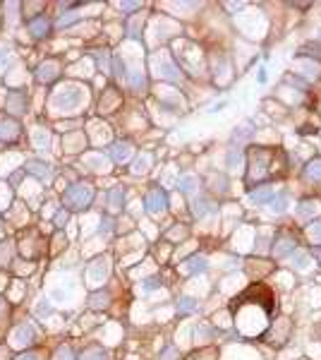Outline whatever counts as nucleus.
Segmentation results:
<instances>
[{
  "instance_id": "obj_5",
  "label": "nucleus",
  "mask_w": 321,
  "mask_h": 360,
  "mask_svg": "<svg viewBox=\"0 0 321 360\" xmlns=\"http://www.w3.org/2000/svg\"><path fill=\"white\" fill-rule=\"evenodd\" d=\"M27 173H34L39 180H51L53 178V168L48 164H44V161H36V159H32V161H27Z\"/></svg>"
},
{
  "instance_id": "obj_18",
  "label": "nucleus",
  "mask_w": 321,
  "mask_h": 360,
  "mask_svg": "<svg viewBox=\"0 0 321 360\" xmlns=\"http://www.w3.org/2000/svg\"><path fill=\"white\" fill-rule=\"evenodd\" d=\"M17 132H20V125H17V123H12V120H8V123L0 120V137H3V140H12Z\"/></svg>"
},
{
  "instance_id": "obj_28",
  "label": "nucleus",
  "mask_w": 321,
  "mask_h": 360,
  "mask_svg": "<svg viewBox=\"0 0 321 360\" xmlns=\"http://www.w3.org/2000/svg\"><path fill=\"white\" fill-rule=\"evenodd\" d=\"M113 70H115V77H127V72H125V63H122L120 58H113Z\"/></svg>"
},
{
  "instance_id": "obj_4",
  "label": "nucleus",
  "mask_w": 321,
  "mask_h": 360,
  "mask_svg": "<svg viewBox=\"0 0 321 360\" xmlns=\"http://www.w3.org/2000/svg\"><path fill=\"white\" fill-rule=\"evenodd\" d=\"M297 252V243L290 235H278L276 243H273V255L276 257H288V255H295Z\"/></svg>"
},
{
  "instance_id": "obj_32",
  "label": "nucleus",
  "mask_w": 321,
  "mask_h": 360,
  "mask_svg": "<svg viewBox=\"0 0 321 360\" xmlns=\"http://www.w3.org/2000/svg\"><path fill=\"white\" fill-rule=\"evenodd\" d=\"M158 286H161V281H158L156 276H149V279H146L144 284H142V288H144V291H156Z\"/></svg>"
},
{
  "instance_id": "obj_27",
  "label": "nucleus",
  "mask_w": 321,
  "mask_h": 360,
  "mask_svg": "<svg viewBox=\"0 0 321 360\" xmlns=\"http://www.w3.org/2000/svg\"><path fill=\"white\" fill-rule=\"evenodd\" d=\"M240 161H242V154H240V149H230V154H228V166H230V168H235V166H240Z\"/></svg>"
},
{
  "instance_id": "obj_9",
  "label": "nucleus",
  "mask_w": 321,
  "mask_h": 360,
  "mask_svg": "<svg viewBox=\"0 0 321 360\" xmlns=\"http://www.w3.org/2000/svg\"><path fill=\"white\" fill-rule=\"evenodd\" d=\"M156 70H158V75L163 77V79H170V82H175L180 79V72H177V67L170 63V60H156Z\"/></svg>"
},
{
  "instance_id": "obj_39",
  "label": "nucleus",
  "mask_w": 321,
  "mask_h": 360,
  "mask_svg": "<svg viewBox=\"0 0 321 360\" xmlns=\"http://www.w3.org/2000/svg\"><path fill=\"white\" fill-rule=\"evenodd\" d=\"M120 8H122L125 12H130V10H137L139 5H137V3H120Z\"/></svg>"
},
{
  "instance_id": "obj_29",
  "label": "nucleus",
  "mask_w": 321,
  "mask_h": 360,
  "mask_svg": "<svg viewBox=\"0 0 321 360\" xmlns=\"http://www.w3.org/2000/svg\"><path fill=\"white\" fill-rule=\"evenodd\" d=\"M249 137H252V130H249V128H240V130L233 135L235 142H244V140H249Z\"/></svg>"
},
{
  "instance_id": "obj_15",
  "label": "nucleus",
  "mask_w": 321,
  "mask_h": 360,
  "mask_svg": "<svg viewBox=\"0 0 321 360\" xmlns=\"http://www.w3.org/2000/svg\"><path fill=\"white\" fill-rule=\"evenodd\" d=\"M304 178L311 183H321V159H311L309 164L304 166Z\"/></svg>"
},
{
  "instance_id": "obj_34",
  "label": "nucleus",
  "mask_w": 321,
  "mask_h": 360,
  "mask_svg": "<svg viewBox=\"0 0 321 360\" xmlns=\"http://www.w3.org/2000/svg\"><path fill=\"white\" fill-rule=\"evenodd\" d=\"M158 360H177V350L173 348V346H168V348L161 353V358Z\"/></svg>"
},
{
  "instance_id": "obj_40",
  "label": "nucleus",
  "mask_w": 321,
  "mask_h": 360,
  "mask_svg": "<svg viewBox=\"0 0 321 360\" xmlns=\"http://www.w3.org/2000/svg\"><path fill=\"white\" fill-rule=\"evenodd\" d=\"M20 360H39V355L36 353H24V355H20Z\"/></svg>"
},
{
  "instance_id": "obj_26",
  "label": "nucleus",
  "mask_w": 321,
  "mask_h": 360,
  "mask_svg": "<svg viewBox=\"0 0 321 360\" xmlns=\"http://www.w3.org/2000/svg\"><path fill=\"white\" fill-rule=\"evenodd\" d=\"M82 360H108V353H106V350H101V348H91V350H87V353L82 355Z\"/></svg>"
},
{
  "instance_id": "obj_13",
  "label": "nucleus",
  "mask_w": 321,
  "mask_h": 360,
  "mask_svg": "<svg viewBox=\"0 0 321 360\" xmlns=\"http://www.w3.org/2000/svg\"><path fill=\"white\" fill-rule=\"evenodd\" d=\"M48 29H51V22H48L46 17H36V20H32V22H29V32H32L36 39L46 36V34H48Z\"/></svg>"
},
{
  "instance_id": "obj_12",
  "label": "nucleus",
  "mask_w": 321,
  "mask_h": 360,
  "mask_svg": "<svg viewBox=\"0 0 321 360\" xmlns=\"http://www.w3.org/2000/svg\"><path fill=\"white\" fill-rule=\"evenodd\" d=\"M209 214H216V207H213V202H209L206 197H199V199L194 202V216H197V218H204V216H209Z\"/></svg>"
},
{
  "instance_id": "obj_30",
  "label": "nucleus",
  "mask_w": 321,
  "mask_h": 360,
  "mask_svg": "<svg viewBox=\"0 0 321 360\" xmlns=\"http://www.w3.org/2000/svg\"><path fill=\"white\" fill-rule=\"evenodd\" d=\"M56 360H75V355H72V350L67 348V346H60L56 353Z\"/></svg>"
},
{
  "instance_id": "obj_19",
  "label": "nucleus",
  "mask_w": 321,
  "mask_h": 360,
  "mask_svg": "<svg viewBox=\"0 0 321 360\" xmlns=\"http://www.w3.org/2000/svg\"><path fill=\"white\" fill-rule=\"evenodd\" d=\"M32 338H34V331H32V327H27V324H22V327L15 331V341H17V343H32Z\"/></svg>"
},
{
  "instance_id": "obj_42",
  "label": "nucleus",
  "mask_w": 321,
  "mask_h": 360,
  "mask_svg": "<svg viewBox=\"0 0 321 360\" xmlns=\"http://www.w3.org/2000/svg\"><path fill=\"white\" fill-rule=\"evenodd\" d=\"M3 307H5V305H3V300H0V312H3Z\"/></svg>"
},
{
  "instance_id": "obj_22",
  "label": "nucleus",
  "mask_w": 321,
  "mask_h": 360,
  "mask_svg": "<svg viewBox=\"0 0 321 360\" xmlns=\"http://www.w3.org/2000/svg\"><path fill=\"white\" fill-rule=\"evenodd\" d=\"M307 235H309L311 243H321V218L311 221L309 226H307Z\"/></svg>"
},
{
  "instance_id": "obj_23",
  "label": "nucleus",
  "mask_w": 321,
  "mask_h": 360,
  "mask_svg": "<svg viewBox=\"0 0 321 360\" xmlns=\"http://www.w3.org/2000/svg\"><path fill=\"white\" fill-rule=\"evenodd\" d=\"M297 214H299L302 218H307V216H311V214H316V202H311V199H304V202H299Z\"/></svg>"
},
{
  "instance_id": "obj_11",
  "label": "nucleus",
  "mask_w": 321,
  "mask_h": 360,
  "mask_svg": "<svg viewBox=\"0 0 321 360\" xmlns=\"http://www.w3.org/2000/svg\"><path fill=\"white\" fill-rule=\"evenodd\" d=\"M36 77H39L41 82H53V79L58 77V63H56V60H48V63H44V65L39 67Z\"/></svg>"
},
{
  "instance_id": "obj_8",
  "label": "nucleus",
  "mask_w": 321,
  "mask_h": 360,
  "mask_svg": "<svg viewBox=\"0 0 321 360\" xmlns=\"http://www.w3.org/2000/svg\"><path fill=\"white\" fill-rule=\"evenodd\" d=\"M209 269V262L204 255H192L189 260H185V272L187 274H204Z\"/></svg>"
},
{
  "instance_id": "obj_6",
  "label": "nucleus",
  "mask_w": 321,
  "mask_h": 360,
  "mask_svg": "<svg viewBox=\"0 0 321 360\" xmlns=\"http://www.w3.org/2000/svg\"><path fill=\"white\" fill-rule=\"evenodd\" d=\"M108 154H111L113 161H118V164H125L130 156H132V144L130 142H115L108 149Z\"/></svg>"
},
{
  "instance_id": "obj_36",
  "label": "nucleus",
  "mask_w": 321,
  "mask_h": 360,
  "mask_svg": "<svg viewBox=\"0 0 321 360\" xmlns=\"http://www.w3.org/2000/svg\"><path fill=\"white\" fill-rule=\"evenodd\" d=\"M111 226H113L111 218H103V221H101V226H99V233H111Z\"/></svg>"
},
{
  "instance_id": "obj_21",
  "label": "nucleus",
  "mask_w": 321,
  "mask_h": 360,
  "mask_svg": "<svg viewBox=\"0 0 321 360\" xmlns=\"http://www.w3.org/2000/svg\"><path fill=\"white\" fill-rule=\"evenodd\" d=\"M194 187H197V178H194V175H185V178H180V183H177V190H180V192H194Z\"/></svg>"
},
{
  "instance_id": "obj_7",
  "label": "nucleus",
  "mask_w": 321,
  "mask_h": 360,
  "mask_svg": "<svg viewBox=\"0 0 321 360\" xmlns=\"http://www.w3.org/2000/svg\"><path fill=\"white\" fill-rule=\"evenodd\" d=\"M63 91H65V89H63ZM79 101H82V91H79V89H67L65 94L56 96V103L63 106V108H75V106H79Z\"/></svg>"
},
{
  "instance_id": "obj_20",
  "label": "nucleus",
  "mask_w": 321,
  "mask_h": 360,
  "mask_svg": "<svg viewBox=\"0 0 321 360\" xmlns=\"http://www.w3.org/2000/svg\"><path fill=\"white\" fill-rule=\"evenodd\" d=\"M149 164H151V154H142L132 164V173H146V171H149Z\"/></svg>"
},
{
  "instance_id": "obj_3",
  "label": "nucleus",
  "mask_w": 321,
  "mask_h": 360,
  "mask_svg": "<svg viewBox=\"0 0 321 360\" xmlns=\"http://www.w3.org/2000/svg\"><path fill=\"white\" fill-rule=\"evenodd\" d=\"M144 207H146V211H149V214H161V211H166L168 195L161 190V187H156V190H151V192L146 195Z\"/></svg>"
},
{
  "instance_id": "obj_31",
  "label": "nucleus",
  "mask_w": 321,
  "mask_h": 360,
  "mask_svg": "<svg viewBox=\"0 0 321 360\" xmlns=\"http://www.w3.org/2000/svg\"><path fill=\"white\" fill-rule=\"evenodd\" d=\"M292 262H295V267H297V269H304V267H307V255L295 252V255H292Z\"/></svg>"
},
{
  "instance_id": "obj_25",
  "label": "nucleus",
  "mask_w": 321,
  "mask_h": 360,
  "mask_svg": "<svg viewBox=\"0 0 321 360\" xmlns=\"http://www.w3.org/2000/svg\"><path fill=\"white\" fill-rule=\"evenodd\" d=\"M108 293H94L91 298H89V303H91V307H106L108 305Z\"/></svg>"
},
{
  "instance_id": "obj_16",
  "label": "nucleus",
  "mask_w": 321,
  "mask_h": 360,
  "mask_svg": "<svg viewBox=\"0 0 321 360\" xmlns=\"http://www.w3.org/2000/svg\"><path fill=\"white\" fill-rule=\"evenodd\" d=\"M197 307H199V303H197L194 298H189V295H182V298L177 300V312H180V315H189V312H197Z\"/></svg>"
},
{
  "instance_id": "obj_14",
  "label": "nucleus",
  "mask_w": 321,
  "mask_h": 360,
  "mask_svg": "<svg viewBox=\"0 0 321 360\" xmlns=\"http://www.w3.org/2000/svg\"><path fill=\"white\" fill-rule=\"evenodd\" d=\"M122 202H125V187H113L111 192H108V207H111V211H120Z\"/></svg>"
},
{
  "instance_id": "obj_24",
  "label": "nucleus",
  "mask_w": 321,
  "mask_h": 360,
  "mask_svg": "<svg viewBox=\"0 0 321 360\" xmlns=\"http://www.w3.org/2000/svg\"><path fill=\"white\" fill-rule=\"evenodd\" d=\"M130 82H132V87L137 89V91H139V89H144V84H146V79H144V75H142V72H139V70H132V72H130Z\"/></svg>"
},
{
  "instance_id": "obj_35",
  "label": "nucleus",
  "mask_w": 321,
  "mask_h": 360,
  "mask_svg": "<svg viewBox=\"0 0 321 360\" xmlns=\"http://www.w3.org/2000/svg\"><path fill=\"white\" fill-rule=\"evenodd\" d=\"M96 60H99V67L108 70V53H106V51H99V53H96Z\"/></svg>"
},
{
  "instance_id": "obj_33",
  "label": "nucleus",
  "mask_w": 321,
  "mask_h": 360,
  "mask_svg": "<svg viewBox=\"0 0 321 360\" xmlns=\"http://www.w3.org/2000/svg\"><path fill=\"white\" fill-rule=\"evenodd\" d=\"M75 20H77V15H75V12H67V15H63V17L58 20V27H67V24H72Z\"/></svg>"
},
{
  "instance_id": "obj_1",
  "label": "nucleus",
  "mask_w": 321,
  "mask_h": 360,
  "mask_svg": "<svg viewBox=\"0 0 321 360\" xmlns=\"http://www.w3.org/2000/svg\"><path fill=\"white\" fill-rule=\"evenodd\" d=\"M271 161H273V152L264 149V147H259L249 154V173H247L249 183H261L268 175H273V168H271L273 164Z\"/></svg>"
},
{
  "instance_id": "obj_41",
  "label": "nucleus",
  "mask_w": 321,
  "mask_h": 360,
  "mask_svg": "<svg viewBox=\"0 0 321 360\" xmlns=\"http://www.w3.org/2000/svg\"><path fill=\"white\" fill-rule=\"evenodd\" d=\"M223 106H225V101H218V103H213V106H211V110H218V108H223Z\"/></svg>"
},
{
  "instance_id": "obj_38",
  "label": "nucleus",
  "mask_w": 321,
  "mask_h": 360,
  "mask_svg": "<svg viewBox=\"0 0 321 360\" xmlns=\"http://www.w3.org/2000/svg\"><path fill=\"white\" fill-rule=\"evenodd\" d=\"M56 223H58V226H65V223H67V211H65V209H63V211H58Z\"/></svg>"
},
{
  "instance_id": "obj_37",
  "label": "nucleus",
  "mask_w": 321,
  "mask_h": 360,
  "mask_svg": "<svg viewBox=\"0 0 321 360\" xmlns=\"http://www.w3.org/2000/svg\"><path fill=\"white\" fill-rule=\"evenodd\" d=\"M10 63V51H0V70Z\"/></svg>"
},
{
  "instance_id": "obj_10",
  "label": "nucleus",
  "mask_w": 321,
  "mask_h": 360,
  "mask_svg": "<svg viewBox=\"0 0 321 360\" xmlns=\"http://www.w3.org/2000/svg\"><path fill=\"white\" fill-rule=\"evenodd\" d=\"M273 195H276L273 187H256V190L249 192V199H252L254 204H268V202L273 199Z\"/></svg>"
},
{
  "instance_id": "obj_2",
  "label": "nucleus",
  "mask_w": 321,
  "mask_h": 360,
  "mask_svg": "<svg viewBox=\"0 0 321 360\" xmlns=\"http://www.w3.org/2000/svg\"><path fill=\"white\" fill-rule=\"evenodd\" d=\"M94 199V187L89 183H77V185L67 187L65 195H63V202H65L67 209H87Z\"/></svg>"
},
{
  "instance_id": "obj_17",
  "label": "nucleus",
  "mask_w": 321,
  "mask_h": 360,
  "mask_svg": "<svg viewBox=\"0 0 321 360\" xmlns=\"http://www.w3.org/2000/svg\"><path fill=\"white\" fill-rule=\"evenodd\" d=\"M268 209H271L273 214H283V211L288 209V197L283 195V192H280V195H273V199L268 202Z\"/></svg>"
}]
</instances>
